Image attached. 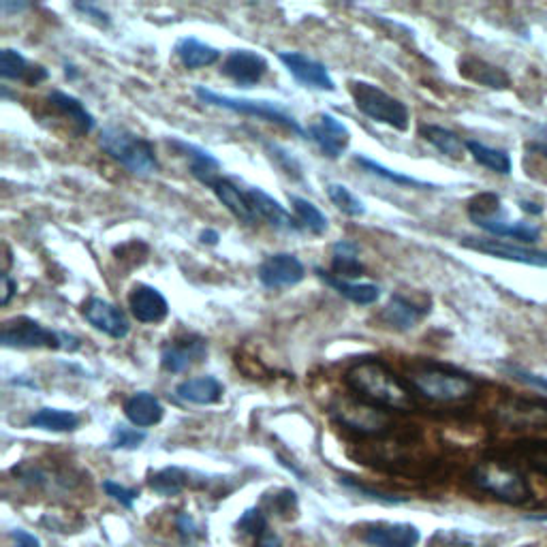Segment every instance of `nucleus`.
<instances>
[{"mask_svg": "<svg viewBox=\"0 0 547 547\" xmlns=\"http://www.w3.org/2000/svg\"><path fill=\"white\" fill-rule=\"evenodd\" d=\"M347 383L359 398L374 406H383V409L409 413L417 406L411 389L377 359L353 364L347 372Z\"/></svg>", "mask_w": 547, "mask_h": 547, "instance_id": "1", "label": "nucleus"}, {"mask_svg": "<svg viewBox=\"0 0 547 547\" xmlns=\"http://www.w3.org/2000/svg\"><path fill=\"white\" fill-rule=\"evenodd\" d=\"M471 483L507 505H524L533 498V488L520 468L500 460L479 462L471 471Z\"/></svg>", "mask_w": 547, "mask_h": 547, "instance_id": "2", "label": "nucleus"}, {"mask_svg": "<svg viewBox=\"0 0 547 547\" xmlns=\"http://www.w3.org/2000/svg\"><path fill=\"white\" fill-rule=\"evenodd\" d=\"M101 148L118 161L122 167H127L133 176L146 178L159 171V159L148 139L131 133L124 127H105L99 137Z\"/></svg>", "mask_w": 547, "mask_h": 547, "instance_id": "3", "label": "nucleus"}, {"mask_svg": "<svg viewBox=\"0 0 547 547\" xmlns=\"http://www.w3.org/2000/svg\"><path fill=\"white\" fill-rule=\"evenodd\" d=\"M0 345L7 349H65L77 351L80 340L69 334L54 332L39 321L28 317H15L5 321L0 330Z\"/></svg>", "mask_w": 547, "mask_h": 547, "instance_id": "4", "label": "nucleus"}, {"mask_svg": "<svg viewBox=\"0 0 547 547\" xmlns=\"http://www.w3.org/2000/svg\"><path fill=\"white\" fill-rule=\"evenodd\" d=\"M411 383L424 398L445 404L471 398L477 389V383L471 377L443 366H424L415 370Z\"/></svg>", "mask_w": 547, "mask_h": 547, "instance_id": "5", "label": "nucleus"}, {"mask_svg": "<svg viewBox=\"0 0 547 547\" xmlns=\"http://www.w3.org/2000/svg\"><path fill=\"white\" fill-rule=\"evenodd\" d=\"M349 90L355 101V107L370 120L387 124V127H392L396 131L409 129V120H411L409 107H406L400 99L387 95V92L381 90L379 86L362 82V80H353L349 84Z\"/></svg>", "mask_w": 547, "mask_h": 547, "instance_id": "6", "label": "nucleus"}, {"mask_svg": "<svg viewBox=\"0 0 547 547\" xmlns=\"http://www.w3.org/2000/svg\"><path fill=\"white\" fill-rule=\"evenodd\" d=\"M195 95L201 103L212 105V107H223L229 109V112L244 114V116H253L265 122H274L280 124V127L291 131L298 137H308L306 131L302 129V124L295 120V116L287 114L283 107H278L272 101H253V99H238V97H229V95H218V92L206 88V86H195Z\"/></svg>", "mask_w": 547, "mask_h": 547, "instance_id": "7", "label": "nucleus"}, {"mask_svg": "<svg viewBox=\"0 0 547 547\" xmlns=\"http://www.w3.org/2000/svg\"><path fill=\"white\" fill-rule=\"evenodd\" d=\"M468 216L471 221L481 227L483 231H488L490 236L496 238H511V240H520L526 244H533L539 238V227L522 223V221H507L503 216V210H500V203L496 195H479L471 203H468Z\"/></svg>", "mask_w": 547, "mask_h": 547, "instance_id": "8", "label": "nucleus"}, {"mask_svg": "<svg viewBox=\"0 0 547 547\" xmlns=\"http://www.w3.org/2000/svg\"><path fill=\"white\" fill-rule=\"evenodd\" d=\"M306 135L332 161L340 159L351 144V131L347 129V124L327 112L317 114V118L310 122Z\"/></svg>", "mask_w": 547, "mask_h": 547, "instance_id": "9", "label": "nucleus"}, {"mask_svg": "<svg viewBox=\"0 0 547 547\" xmlns=\"http://www.w3.org/2000/svg\"><path fill=\"white\" fill-rule=\"evenodd\" d=\"M257 276L263 287L285 289V287L300 285L306 276V270H304V263L295 255L276 253L259 265Z\"/></svg>", "mask_w": 547, "mask_h": 547, "instance_id": "10", "label": "nucleus"}, {"mask_svg": "<svg viewBox=\"0 0 547 547\" xmlns=\"http://www.w3.org/2000/svg\"><path fill=\"white\" fill-rule=\"evenodd\" d=\"M462 244L466 248L477 250V253L490 255L496 259L533 265V268H547V250H535L520 244H509L505 240H479V238H466Z\"/></svg>", "mask_w": 547, "mask_h": 547, "instance_id": "11", "label": "nucleus"}, {"mask_svg": "<svg viewBox=\"0 0 547 547\" xmlns=\"http://www.w3.org/2000/svg\"><path fill=\"white\" fill-rule=\"evenodd\" d=\"M221 73L240 88H253L268 73V60L253 50H231L223 60Z\"/></svg>", "mask_w": 547, "mask_h": 547, "instance_id": "12", "label": "nucleus"}, {"mask_svg": "<svg viewBox=\"0 0 547 547\" xmlns=\"http://www.w3.org/2000/svg\"><path fill=\"white\" fill-rule=\"evenodd\" d=\"M278 60L283 62L287 71L306 88H315V90H325V92H334L336 82L334 77L327 71L325 65L321 62L308 58L306 54L300 52H280Z\"/></svg>", "mask_w": 547, "mask_h": 547, "instance_id": "13", "label": "nucleus"}, {"mask_svg": "<svg viewBox=\"0 0 547 547\" xmlns=\"http://www.w3.org/2000/svg\"><path fill=\"white\" fill-rule=\"evenodd\" d=\"M82 312H84V319L92 327H95L97 332H103L109 338L122 340V338H127L131 332L129 319L124 317V312L116 304L107 302L103 298H90L84 304Z\"/></svg>", "mask_w": 547, "mask_h": 547, "instance_id": "14", "label": "nucleus"}, {"mask_svg": "<svg viewBox=\"0 0 547 547\" xmlns=\"http://www.w3.org/2000/svg\"><path fill=\"white\" fill-rule=\"evenodd\" d=\"M129 308L139 323H163L169 315L165 295L146 283L133 285L129 293Z\"/></svg>", "mask_w": 547, "mask_h": 547, "instance_id": "15", "label": "nucleus"}, {"mask_svg": "<svg viewBox=\"0 0 547 547\" xmlns=\"http://www.w3.org/2000/svg\"><path fill=\"white\" fill-rule=\"evenodd\" d=\"M334 415L338 417L342 426L362 434H377L389 426V417L383 411L372 409V406L366 404L342 402L338 409H334Z\"/></svg>", "mask_w": 547, "mask_h": 547, "instance_id": "16", "label": "nucleus"}, {"mask_svg": "<svg viewBox=\"0 0 547 547\" xmlns=\"http://www.w3.org/2000/svg\"><path fill=\"white\" fill-rule=\"evenodd\" d=\"M419 539L421 535L413 524L379 522L364 530V541L372 547H417Z\"/></svg>", "mask_w": 547, "mask_h": 547, "instance_id": "17", "label": "nucleus"}, {"mask_svg": "<svg viewBox=\"0 0 547 547\" xmlns=\"http://www.w3.org/2000/svg\"><path fill=\"white\" fill-rule=\"evenodd\" d=\"M246 193H248V199L253 201V208L259 214V218L268 221L274 229L285 231V233H300L302 231L300 221H295V218L285 210L283 203L265 193L263 189H259V186H250Z\"/></svg>", "mask_w": 547, "mask_h": 547, "instance_id": "18", "label": "nucleus"}, {"mask_svg": "<svg viewBox=\"0 0 547 547\" xmlns=\"http://www.w3.org/2000/svg\"><path fill=\"white\" fill-rule=\"evenodd\" d=\"M167 144L171 148H174L178 154H182L186 161H189L191 174L201 184H208L210 189H212V184L221 180V178H218V171H221V161H218L212 152L203 150V148H199L195 144L182 142V139H169Z\"/></svg>", "mask_w": 547, "mask_h": 547, "instance_id": "19", "label": "nucleus"}, {"mask_svg": "<svg viewBox=\"0 0 547 547\" xmlns=\"http://www.w3.org/2000/svg\"><path fill=\"white\" fill-rule=\"evenodd\" d=\"M208 355V342L203 338H186V340H174L163 349L161 364L167 372H184L191 368L199 359Z\"/></svg>", "mask_w": 547, "mask_h": 547, "instance_id": "20", "label": "nucleus"}, {"mask_svg": "<svg viewBox=\"0 0 547 547\" xmlns=\"http://www.w3.org/2000/svg\"><path fill=\"white\" fill-rule=\"evenodd\" d=\"M503 419L513 428H547V402L515 398L503 406Z\"/></svg>", "mask_w": 547, "mask_h": 547, "instance_id": "21", "label": "nucleus"}, {"mask_svg": "<svg viewBox=\"0 0 547 547\" xmlns=\"http://www.w3.org/2000/svg\"><path fill=\"white\" fill-rule=\"evenodd\" d=\"M124 415L135 428H150L161 424L165 409L161 400L150 392H137L124 402Z\"/></svg>", "mask_w": 547, "mask_h": 547, "instance_id": "22", "label": "nucleus"}, {"mask_svg": "<svg viewBox=\"0 0 547 547\" xmlns=\"http://www.w3.org/2000/svg\"><path fill=\"white\" fill-rule=\"evenodd\" d=\"M176 394L180 400L199 404V406H210L223 400L225 387L212 374L208 377H197V379H186L176 387Z\"/></svg>", "mask_w": 547, "mask_h": 547, "instance_id": "23", "label": "nucleus"}, {"mask_svg": "<svg viewBox=\"0 0 547 547\" xmlns=\"http://www.w3.org/2000/svg\"><path fill=\"white\" fill-rule=\"evenodd\" d=\"M430 312V308L417 306L415 302L402 298V295H394L389 304L383 310V321L392 327L396 332H409L413 327L424 319Z\"/></svg>", "mask_w": 547, "mask_h": 547, "instance_id": "24", "label": "nucleus"}, {"mask_svg": "<svg viewBox=\"0 0 547 547\" xmlns=\"http://www.w3.org/2000/svg\"><path fill=\"white\" fill-rule=\"evenodd\" d=\"M0 75H3V80H24L30 86H37L39 82L48 80V71L39 65H28V60L11 48L0 52Z\"/></svg>", "mask_w": 547, "mask_h": 547, "instance_id": "25", "label": "nucleus"}, {"mask_svg": "<svg viewBox=\"0 0 547 547\" xmlns=\"http://www.w3.org/2000/svg\"><path fill=\"white\" fill-rule=\"evenodd\" d=\"M212 191L218 199H221L223 206L233 216L240 218L242 223H246V225H255L257 223L259 214L253 208V201H250L248 193H242L236 184H231L229 180H218V182L212 184Z\"/></svg>", "mask_w": 547, "mask_h": 547, "instance_id": "26", "label": "nucleus"}, {"mask_svg": "<svg viewBox=\"0 0 547 547\" xmlns=\"http://www.w3.org/2000/svg\"><path fill=\"white\" fill-rule=\"evenodd\" d=\"M48 101L56 109V112H60L62 116L69 118L73 122V127H75L77 135H88L92 129H95V124H97L95 116H92L88 112V109L84 107V103L80 99H75V97L67 95V92L52 90Z\"/></svg>", "mask_w": 547, "mask_h": 547, "instance_id": "27", "label": "nucleus"}, {"mask_svg": "<svg viewBox=\"0 0 547 547\" xmlns=\"http://www.w3.org/2000/svg\"><path fill=\"white\" fill-rule=\"evenodd\" d=\"M317 276L323 280L325 285H330L332 289H336L342 298H347L351 300L353 304H359V306H370L374 302H379L381 298V289L377 285H368V283H362V285H357V283H349V280H342L338 276H332V274H327L323 272L321 268L315 270Z\"/></svg>", "mask_w": 547, "mask_h": 547, "instance_id": "28", "label": "nucleus"}, {"mask_svg": "<svg viewBox=\"0 0 547 547\" xmlns=\"http://www.w3.org/2000/svg\"><path fill=\"white\" fill-rule=\"evenodd\" d=\"M174 52H176V56L180 58V62L186 69L210 67V65H214L218 58H221V52H218L216 48H212V45L195 39V37L180 39L176 43Z\"/></svg>", "mask_w": 547, "mask_h": 547, "instance_id": "29", "label": "nucleus"}, {"mask_svg": "<svg viewBox=\"0 0 547 547\" xmlns=\"http://www.w3.org/2000/svg\"><path fill=\"white\" fill-rule=\"evenodd\" d=\"M460 73L466 77V80L477 82L481 86L488 88H507L509 86V77L503 69H498L486 60L479 58H464L460 62Z\"/></svg>", "mask_w": 547, "mask_h": 547, "instance_id": "30", "label": "nucleus"}, {"mask_svg": "<svg viewBox=\"0 0 547 547\" xmlns=\"http://www.w3.org/2000/svg\"><path fill=\"white\" fill-rule=\"evenodd\" d=\"M332 270L338 278H357L364 274V265L359 261V248L349 240H340L332 246Z\"/></svg>", "mask_w": 547, "mask_h": 547, "instance_id": "31", "label": "nucleus"}, {"mask_svg": "<svg viewBox=\"0 0 547 547\" xmlns=\"http://www.w3.org/2000/svg\"><path fill=\"white\" fill-rule=\"evenodd\" d=\"M466 150L473 154V159L481 167L494 171V174H498V176H509L513 171V161H511L509 152H505V150H496L492 146L475 142V139H468Z\"/></svg>", "mask_w": 547, "mask_h": 547, "instance_id": "32", "label": "nucleus"}, {"mask_svg": "<svg viewBox=\"0 0 547 547\" xmlns=\"http://www.w3.org/2000/svg\"><path fill=\"white\" fill-rule=\"evenodd\" d=\"M421 137L426 139L428 144H432L441 154L449 156V159H462L464 150H466V142L445 129V127H436V124H426V127H421Z\"/></svg>", "mask_w": 547, "mask_h": 547, "instance_id": "33", "label": "nucleus"}, {"mask_svg": "<svg viewBox=\"0 0 547 547\" xmlns=\"http://www.w3.org/2000/svg\"><path fill=\"white\" fill-rule=\"evenodd\" d=\"M148 486L161 496H178L186 486H189V473L178 466H167L150 475Z\"/></svg>", "mask_w": 547, "mask_h": 547, "instance_id": "34", "label": "nucleus"}, {"mask_svg": "<svg viewBox=\"0 0 547 547\" xmlns=\"http://www.w3.org/2000/svg\"><path fill=\"white\" fill-rule=\"evenodd\" d=\"M28 424L33 428L50 430V432H71L80 426V417H77L73 411L41 409L35 415H30Z\"/></svg>", "mask_w": 547, "mask_h": 547, "instance_id": "35", "label": "nucleus"}, {"mask_svg": "<svg viewBox=\"0 0 547 547\" xmlns=\"http://www.w3.org/2000/svg\"><path fill=\"white\" fill-rule=\"evenodd\" d=\"M289 201L295 210V216H298L300 225L306 227L310 233H315V236H323V233L330 229V221H327V216L315 206V203L300 197V195H289Z\"/></svg>", "mask_w": 547, "mask_h": 547, "instance_id": "36", "label": "nucleus"}, {"mask_svg": "<svg viewBox=\"0 0 547 547\" xmlns=\"http://www.w3.org/2000/svg\"><path fill=\"white\" fill-rule=\"evenodd\" d=\"M355 161L357 165H362L368 174H374V176H379L387 182H392V184H398V186H415V189H436L434 184H428V182H421L413 176H406V174H400V171H394V169H387L385 165L377 163V161H372L368 159V156H355Z\"/></svg>", "mask_w": 547, "mask_h": 547, "instance_id": "37", "label": "nucleus"}, {"mask_svg": "<svg viewBox=\"0 0 547 547\" xmlns=\"http://www.w3.org/2000/svg\"><path fill=\"white\" fill-rule=\"evenodd\" d=\"M327 197L332 199V203L342 214L353 216V218H359V216L366 214L364 201L355 197L345 184H336V182L327 184Z\"/></svg>", "mask_w": 547, "mask_h": 547, "instance_id": "38", "label": "nucleus"}, {"mask_svg": "<svg viewBox=\"0 0 547 547\" xmlns=\"http://www.w3.org/2000/svg\"><path fill=\"white\" fill-rule=\"evenodd\" d=\"M265 150H268V156L274 161V165L283 171L285 176H289L291 180H302L304 174H302V163L295 159V156L285 150L283 146H278L274 142H265Z\"/></svg>", "mask_w": 547, "mask_h": 547, "instance_id": "39", "label": "nucleus"}, {"mask_svg": "<svg viewBox=\"0 0 547 547\" xmlns=\"http://www.w3.org/2000/svg\"><path fill=\"white\" fill-rule=\"evenodd\" d=\"M518 453L528 462L533 471L547 477V441H524L518 443Z\"/></svg>", "mask_w": 547, "mask_h": 547, "instance_id": "40", "label": "nucleus"}, {"mask_svg": "<svg viewBox=\"0 0 547 547\" xmlns=\"http://www.w3.org/2000/svg\"><path fill=\"white\" fill-rule=\"evenodd\" d=\"M146 441V432L127 428V426H116L112 432V439H109V447L112 449H137L142 447Z\"/></svg>", "mask_w": 547, "mask_h": 547, "instance_id": "41", "label": "nucleus"}, {"mask_svg": "<svg viewBox=\"0 0 547 547\" xmlns=\"http://www.w3.org/2000/svg\"><path fill=\"white\" fill-rule=\"evenodd\" d=\"M268 518H265V513L261 509H246L242 513V518L238 520V530H242V533L246 535H253V537H261L265 530H268Z\"/></svg>", "mask_w": 547, "mask_h": 547, "instance_id": "42", "label": "nucleus"}, {"mask_svg": "<svg viewBox=\"0 0 547 547\" xmlns=\"http://www.w3.org/2000/svg\"><path fill=\"white\" fill-rule=\"evenodd\" d=\"M103 490L107 492V496H112L116 500V503H120L124 509H131L133 503L137 500V496H139L137 490L124 488V486H120V483H116V481H103Z\"/></svg>", "mask_w": 547, "mask_h": 547, "instance_id": "43", "label": "nucleus"}, {"mask_svg": "<svg viewBox=\"0 0 547 547\" xmlns=\"http://www.w3.org/2000/svg\"><path fill=\"white\" fill-rule=\"evenodd\" d=\"M507 372L511 374V377H515L518 381L530 385V387H535L539 389V392L547 394V377H543V374H535V372H530L526 368H520V366H507Z\"/></svg>", "mask_w": 547, "mask_h": 547, "instance_id": "44", "label": "nucleus"}, {"mask_svg": "<svg viewBox=\"0 0 547 547\" xmlns=\"http://www.w3.org/2000/svg\"><path fill=\"white\" fill-rule=\"evenodd\" d=\"M295 507H298V494H295L293 490H280L274 494L272 498V509L280 515H289L291 511H295Z\"/></svg>", "mask_w": 547, "mask_h": 547, "instance_id": "45", "label": "nucleus"}, {"mask_svg": "<svg viewBox=\"0 0 547 547\" xmlns=\"http://www.w3.org/2000/svg\"><path fill=\"white\" fill-rule=\"evenodd\" d=\"M340 483H345L347 488H351L353 492H359V494H366L368 498H374V500H381V503H387V505H400L404 503L406 498H398V496H389V494H381V492H374L366 486H359V483L351 481V479H340Z\"/></svg>", "mask_w": 547, "mask_h": 547, "instance_id": "46", "label": "nucleus"}, {"mask_svg": "<svg viewBox=\"0 0 547 547\" xmlns=\"http://www.w3.org/2000/svg\"><path fill=\"white\" fill-rule=\"evenodd\" d=\"M178 533H180L182 541H186V543H191V541L203 537L201 528L197 526V522L191 518L189 513H180L178 515Z\"/></svg>", "mask_w": 547, "mask_h": 547, "instance_id": "47", "label": "nucleus"}, {"mask_svg": "<svg viewBox=\"0 0 547 547\" xmlns=\"http://www.w3.org/2000/svg\"><path fill=\"white\" fill-rule=\"evenodd\" d=\"M73 7H75L77 11H80V13H84L86 18L95 20V22L101 24V26H109V24H112V20H109V13L103 11V9L97 7V5H92V3H77V5H73Z\"/></svg>", "mask_w": 547, "mask_h": 547, "instance_id": "48", "label": "nucleus"}, {"mask_svg": "<svg viewBox=\"0 0 547 547\" xmlns=\"http://www.w3.org/2000/svg\"><path fill=\"white\" fill-rule=\"evenodd\" d=\"M7 539H9V547H41L39 539L35 535L26 533V530H22V528L11 530Z\"/></svg>", "mask_w": 547, "mask_h": 547, "instance_id": "49", "label": "nucleus"}, {"mask_svg": "<svg viewBox=\"0 0 547 547\" xmlns=\"http://www.w3.org/2000/svg\"><path fill=\"white\" fill-rule=\"evenodd\" d=\"M0 283H3V295H0V304L9 306V302H11L13 295L18 293V283H15V280H13L7 272L0 274Z\"/></svg>", "mask_w": 547, "mask_h": 547, "instance_id": "50", "label": "nucleus"}, {"mask_svg": "<svg viewBox=\"0 0 547 547\" xmlns=\"http://www.w3.org/2000/svg\"><path fill=\"white\" fill-rule=\"evenodd\" d=\"M257 547H283V539L268 528L261 537H257Z\"/></svg>", "mask_w": 547, "mask_h": 547, "instance_id": "51", "label": "nucleus"}, {"mask_svg": "<svg viewBox=\"0 0 547 547\" xmlns=\"http://www.w3.org/2000/svg\"><path fill=\"white\" fill-rule=\"evenodd\" d=\"M201 242L203 244H212V246H216L218 244V240H221V236H218V231H214V229H206V231H201Z\"/></svg>", "mask_w": 547, "mask_h": 547, "instance_id": "52", "label": "nucleus"}, {"mask_svg": "<svg viewBox=\"0 0 547 547\" xmlns=\"http://www.w3.org/2000/svg\"><path fill=\"white\" fill-rule=\"evenodd\" d=\"M0 9H3V13H5V15H9L11 11H22V9H28V5H26V3H18V5H13V3H9V0H3V3H0Z\"/></svg>", "mask_w": 547, "mask_h": 547, "instance_id": "53", "label": "nucleus"}, {"mask_svg": "<svg viewBox=\"0 0 547 547\" xmlns=\"http://www.w3.org/2000/svg\"><path fill=\"white\" fill-rule=\"evenodd\" d=\"M520 208L522 210H526L528 214H541L543 212V208L541 206H537V203H530V201H520Z\"/></svg>", "mask_w": 547, "mask_h": 547, "instance_id": "54", "label": "nucleus"}, {"mask_svg": "<svg viewBox=\"0 0 547 547\" xmlns=\"http://www.w3.org/2000/svg\"><path fill=\"white\" fill-rule=\"evenodd\" d=\"M65 75L69 77V80H75V77H77V75H80V73H77V71H75V67H73V65H65Z\"/></svg>", "mask_w": 547, "mask_h": 547, "instance_id": "55", "label": "nucleus"}, {"mask_svg": "<svg viewBox=\"0 0 547 547\" xmlns=\"http://www.w3.org/2000/svg\"><path fill=\"white\" fill-rule=\"evenodd\" d=\"M533 150L541 152V154L545 156V159H547V146H545V144H535V146H533Z\"/></svg>", "mask_w": 547, "mask_h": 547, "instance_id": "56", "label": "nucleus"}, {"mask_svg": "<svg viewBox=\"0 0 547 547\" xmlns=\"http://www.w3.org/2000/svg\"><path fill=\"white\" fill-rule=\"evenodd\" d=\"M524 547H533V545H524Z\"/></svg>", "mask_w": 547, "mask_h": 547, "instance_id": "57", "label": "nucleus"}]
</instances>
